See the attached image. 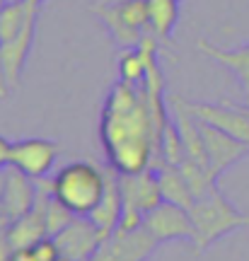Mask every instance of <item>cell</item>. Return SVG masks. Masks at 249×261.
Masks as SVG:
<instances>
[{
	"label": "cell",
	"mask_w": 249,
	"mask_h": 261,
	"mask_svg": "<svg viewBox=\"0 0 249 261\" xmlns=\"http://www.w3.org/2000/svg\"><path fill=\"white\" fill-rule=\"evenodd\" d=\"M34 203H37V179L22 174L15 167H8L5 189H3V196H0L3 215L8 218V223L27 215L34 208Z\"/></svg>",
	"instance_id": "7c38bea8"
},
{
	"label": "cell",
	"mask_w": 249,
	"mask_h": 261,
	"mask_svg": "<svg viewBox=\"0 0 249 261\" xmlns=\"http://www.w3.org/2000/svg\"><path fill=\"white\" fill-rule=\"evenodd\" d=\"M5 3H8V0H0V10H3V5H5ZM5 94H8V90H5V85H3V77H0V99H3Z\"/></svg>",
	"instance_id": "603a6c76"
},
{
	"label": "cell",
	"mask_w": 249,
	"mask_h": 261,
	"mask_svg": "<svg viewBox=\"0 0 249 261\" xmlns=\"http://www.w3.org/2000/svg\"><path fill=\"white\" fill-rule=\"evenodd\" d=\"M196 119H198V116H196ZM198 123H201V136H203L206 158H208V167H211V174L215 179L220 177L222 172H228L232 165H237L240 160H244L249 155L247 143L232 138L230 133L215 128V126L201 121V119H198Z\"/></svg>",
	"instance_id": "30bf717a"
},
{
	"label": "cell",
	"mask_w": 249,
	"mask_h": 261,
	"mask_svg": "<svg viewBox=\"0 0 249 261\" xmlns=\"http://www.w3.org/2000/svg\"><path fill=\"white\" fill-rule=\"evenodd\" d=\"M32 249H34V254H37L39 261H58L61 259V249H58V244H56L54 237H44V240H39Z\"/></svg>",
	"instance_id": "d6986e66"
},
{
	"label": "cell",
	"mask_w": 249,
	"mask_h": 261,
	"mask_svg": "<svg viewBox=\"0 0 249 261\" xmlns=\"http://www.w3.org/2000/svg\"><path fill=\"white\" fill-rule=\"evenodd\" d=\"M196 48L201 54H206L208 58L218 61L220 65H225L237 77L242 92L247 94V102H249V44L237 46V48H220V46H215V44H211L208 39H198Z\"/></svg>",
	"instance_id": "5bb4252c"
},
{
	"label": "cell",
	"mask_w": 249,
	"mask_h": 261,
	"mask_svg": "<svg viewBox=\"0 0 249 261\" xmlns=\"http://www.w3.org/2000/svg\"><path fill=\"white\" fill-rule=\"evenodd\" d=\"M58 143L48 138H22L12 140L10 167L19 169L32 179H44L58 158Z\"/></svg>",
	"instance_id": "ba28073f"
},
{
	"label": "cell",
	"mask_w": 249,
	"mask_h": 261,
	"mask_svg": "<svg viewBox=\"0 0 249 261\" xmlns=\"http://www.w3.org/2000/svg\"><path fill=\"white\" fill-rule=\"evenodd\" d=\"M10 148H12V140L0 136V169L10 167Z\"/></svg>",
	"instance_id": "ffe728a7"
},
{
	"label": "cell",
	"mask_w": 249,
	"mask_h": 261,
	"mask_svg": "<svg viewBox=\"0 0 249 261\" xmlns=\"http://www.w3.org/2000/svg\"><path fill=\"white\" fill-rule=\"evenodd\" d=\"M150 34L165 44L172 39L177 22H179V0H148Z\"/></svg>",
	"instance_id": "2e32d148"
},
{
	"label": "cell",
	"mask_w": 249,
	"mask_h": 261,
	"mask_svg": "<svg viewBox=\"0 0 249 261\" xmlns=\"http://www.w3.org/2000/svg\"><path fill=\"white\" fill-rule=\"evenodd\" d=\"M99 138L107 165L116 172H143L160 152V140L150 119L140 85L116 80L102 107Z\"/></svg>",
	"instance_id": "6da1fadb"
},
{
	"label": "cell",
	"mask_w": 249,
	"mask_h": 261,
	"mask_svg": "<svg viewBox=\"0 0 249 261\" xmlns=\"http://www.w3.org/2000/svg\"><path fill=\"white\" fill-rule=\"evenodd\" d=\"M143 225L148 227V232L155 237L160 244L165 242H175V240H186V242H194L196 237V227L194 220L186 208L169 201L157 203L145 218Z\"/></svg>",
	"instance_id": "52a82bcc"
},
{
	"label": "cell",
	"mask_w": 249,
	"mask_h": 261,
	"mask_svg": "<svg viewBox=\"0 0 249 261\" xmlns=\"http://www.w3.org/2000/svg\"><path fill=\"white\" fill-rule=\"evenodd\" d=\"M97 227H99L102 237L111 234L116 227H119L121 220V189H119V172L107 165V191H104V198L99 201V205L94 208L92 213L87 215Z\"/></svg>",
	"instance_id": "4fadbf2b"
},
{
	"label": "cell",
	"mask_w": 249,
	"mask_h": 261,
	"mask_svg": "<svg viewBox=\"0 0 249 261\" xmlns=\"http://www.w3.org/2000/svg\"><path fill=\"white\" fill-rule=\"evenodd\" d=\"M73 218H75L73 211H68V208H65V205L54 196V191H51L48 198H46V205H44V223H46V234L48 237H56V234L61 232Z\"/></svg>",
	"instance_id": "ac0fdd59"
},
{
	"label": "cell",
	"mask_w": 249,
	"mask_h": 261,
	"mask_svg": "<svg viewBox=\"0 0 249 261\" xmlns=\"http://www.w3.org/2000/svg\"><path fill=\"white\" fill-rule=\"evenodd\" d=\"M189 109L201 119V121L211 123L215 128L230 133L232 138L242 140L249 145V112L247 104H208V102H186Z\"/></svg>",
	"instance_id": "8fae6325"
},
{
	"label": "cell",
	"mask_w": 249,
	"mask_h": 261,
	"mask_svg": "<svg viewBox=\"0 0 249 261\" xmlns=\"http://www.w3.org/2000/svg\"><path fill=\"white\" fill-rule=\"evenodd\" d=\"M119 189H121V220L119 227H138L143 218L162 203L160 179L153 167L143 172H119Z\"/></svg>",
	"instance_id": "5b68a950"
},
{
	"label": "cell",
	"mask_w": 249,
	"mask_h": 261,
	"mask_svg": "<svg viewBox=\"0 0 249 261\" xmlns=\"http://www.w3.org/2000/svg\"><path fill=\"white\" fill-rule=\"evenodd\" d=\"M32 3H39V5H41V3H44V0H32Z\"/></svg>",
	"instance_id": "d4e9b609"
},
{
	"label": "cell",
	"mask_w": 249,
	"mask_h": 261,
	"mask_svg": "<svg viewBox=\"0 0 249 261\" xmlns=\"http://www.w3.org/2000/svg\"><path fill=\"white\" fill-rule=\"evenodd\" d=\"M189 215L194 220L196 237L194 247L196 252L208 249L215 240H220L225 234L240 230L244 225H249V215L240 213L235 205L220 194V189L211 184V187L201 191L198 196H194V203L189 208Z\"/></svg>",
	"instance_id": "3957f363"
},
{
	"label": "cell",
	"mask_w": 249,
	"mask_h": 261,
	"mask_svg": "<svg viewBox=\"0 0 249 261\" xmlns=\"http://www.w3.org/2000/svg\"><path fill=\"white\" fill-rule=\"evenodd\" d=\"M160 242L148 232L145 225L138 227H116L102 240L99 249L90 261H145Z\"/></svg>",
	"instance_id": "8992f818"
},
{
	"label": "cell",
	"mask_w": 249,
	"mask_h": 261,
	"mask_svg": "<svg viewBox=\"0 0 249 261\" xmlns=\"http://www.w3.org/2000/svg\"><path fill=\"white\" fill-rule=\"evenodd\" d=\"M94 15L109 29L114 41L123 48H136L150 34L148 0H111L94 3Z\"/></svg>",
	"instance_id": "277c9868"
},
{
	"label": "cell",
	"mask_w": 249,
	"mask_h": 261,
	"mask_svg": "<svg viewBox=\"0 0 249 261\" xmlns=\"http://www.w3.org/2000/svg\"><path fill=\"white\" fill-rule=\"evenodd\" d=\"M12 261H39L32 247H22V249H12Z\"/></svg>",
	"instance_id": "44dd1931"
},
{
	"label": "cell",
	"mask_w": 249,
	"mask_h": 261,
	"mask_svg": "<svg viewBox=\"0 0 249 261\" xmlns=\"http://www.w3.org/2000/svg\"><path fill=\"white\" fill-rule=\"evenodd\" d=\"M0 261H12V247L5 237V230L0 232Z\"/></svg>",
	"instance_id": "7402d4cb"
},
{
	"label": "cell",
	"mask_w": 249,
	"mask_h": 261,
	"mask_svg": "<svg viewBox=\"0 0 249 261\" xmlns=\"http://www.w3.org/2000/svg\"><path fill=\"white\" fill-rule=\"evenodd\" d=\"M153 169L157 172V179H160V191H162V201H169V203H177L182 208H191L194 203V191L189 187V181L184 179L182 169L177 165H169L165 160H157L153 162Z\"/></svg>",
	"instance_id": "9a60e30c"
},
{
	"label": "cell",
	"mask_w": 249,
	"mask_h": 261,
	"mask_svg": "<svg viewBox=\"0 0 249 261\" xmlns=\"http://www.w3.org/2000/svg\"><path fill=\"white\" fill-rule=\"evenodd\" d=\"M5 174H8V167L0 169V196H3V189H5Z\"/></svg>",
	"instance_id": "cb8c5ba5"
},
{
	"label": "cell",
	"mask_w": 249,
	"mask_h": 261,
	"mask_svg": "<svg viewBox=\"0 0 249 261\" xmlns=\"http://www.w3.org/2000/svg\"><path fill=\"white\" fill-rule=\"evenodd\" d=\"M97 3H111V0H97Z\"/></svg>",
	"instance_id": "484cf974"
},
{
	"label": "cell",
	"mask_w": 249,
	"mask_h": 261,
	"mask_svg": "<svg viewBox=\"0 0 249 261\" xmlns=\"http://www.w3.org/2000/svg\"><path fill=\"white\" fill-rule=\"evenodd\" d=\"M61 256L68 261H90L94 256V252L99 249L102 244V232L99 227L87 218V215H75L70 223L65 225L61 232L54 237Z\"/></svg>",
	"instance_id": "9c48e42d"
},
{
	"label": "cell",
	"mask_w": 249,
	"mask_h": 261,
	"mask_svg": "<svg viewBox=\"0 0 249 261\" xmlns=\"http://www.w3.org/2000/svg\"><path fill=\"white\" fill-rule=\"evenodd\" d=\"M51 191L75 215H90L107 191V167L90 160H75L56 172Z\"/></svg>",
	"instance_id": "7a4b0ae2"
},
{
	"label": "cell",
	"mask_w": 249,
	"mask_h": 261,
	"mask_svg": "<svg viewBox=\"0 0 249 261\" xmlns=\"http://www.w3.org/2000/svg\"><path fill=\"white\" fill-rule=\"evenodd\" d=\"M247 112H249V104H247Z\"/></svg>",
	"instance_id": "4316f807"
},
{
	"label": "cell",
	"mask_w": 249,
	"mask_h": 261,
	"mask_svg": "<svg viewBox=\"0 0 249 261\" xmlns=\"http://www.w3.org/2000/svg\"><path fill=\"white\" fill-rule=\"evenodd\" d=\"M145 70H148V63H145V54L140 51V46L126 48L123 56L119 58V77L121 80H126V83H131V85H143Z\"/></svg>",
	"instance_id": "e0dca14e"
}]
</instances>
